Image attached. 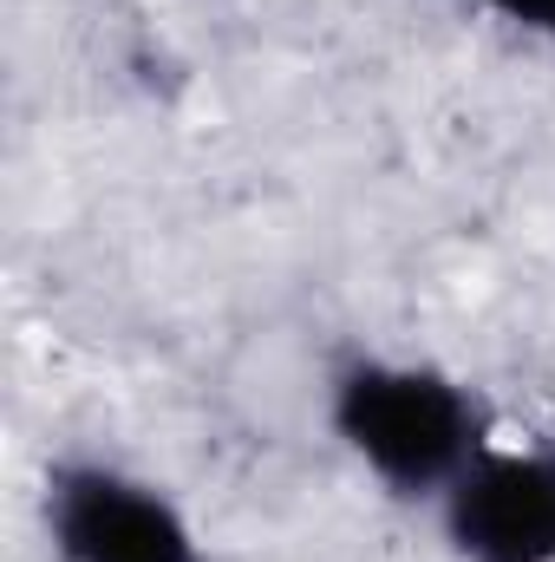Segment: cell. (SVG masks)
<instances>
[{
  "label": "cell",
  "instance_id": "obj_4",
  "mask_svg": "<svg viewBox=\"0 0 555 562\" xmlns=\"http://www.w3.org/2000/svg\"><path fill=\"white\" fill-rule=\"evenodd\" d=\"M490 7H503L510 20H523V26H536V33L555 40V0H490Z\"/></svg>",
  "mask_w": 555,
  "mask_h": 562
},
{
  "label": "cell",
  "instance_id": "obj_1",
  "mask_svg": "<svg viewBox=\"0 0 555 562\" xmlns=\"http://www.w3.org/2000/svg\"><path fill=\"white\" fill-rule=\"evenodd\" d=\"M340 438L393 484V491H438L477 458L471 400L418 367H353L333 393Z\"/></svg>",
  "mask_w": 555,
  "mask_h": 562
},
{
  "label": "cell",
  "instance_id": "obj_2",
  "mask_svg": "<svg viewBox=\"0 0 555 562\" xmlns=\"http://www.w3.org/2000/svg\"><path fill=\"white\" fill-rule=\"evenodd\" d=\"M46 524L66 562H203L183 517L118 471H59Z\"/></svg>",
  "mask_w": 555,
  "mask_h": 562
},
{
  "label": "cell",
  "instance_id": "obj_3",
  "mask_svg": "<svg viewBox=\"0 0 555 562\" xmlns=\"http://www.w3.org/2000/svg\"><path fill=\"white\" fill-rule=\"evenodd\" d=\"M451 543L471 562H555V458L477 451L451 484Z\"/></svg>",
  "mask_w": 555,
  "mask_h": 562
}]
</instances>
